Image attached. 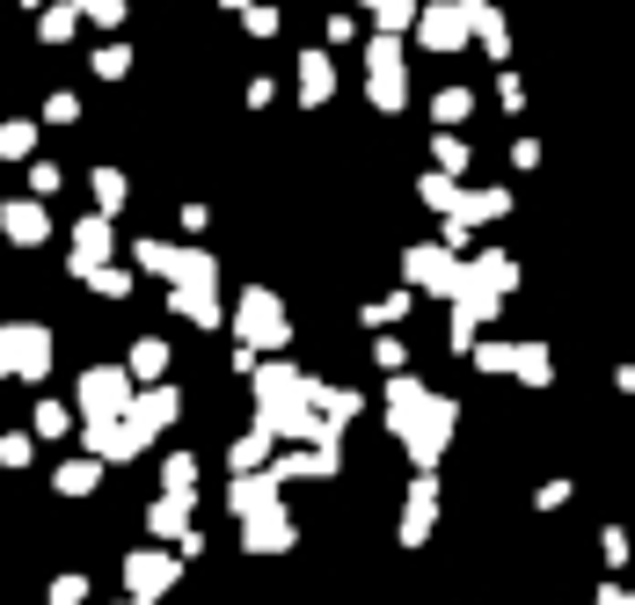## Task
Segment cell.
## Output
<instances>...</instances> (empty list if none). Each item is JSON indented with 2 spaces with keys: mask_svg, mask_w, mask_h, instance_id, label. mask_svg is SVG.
<instances>
[{
  "mask_svg": "<svg viewBox=\"0 0 635 605\" xmlns=\"http://www.w3.org/2000/svg\"><path fill=\"white\" fill-rule=\"evenodd\" d=\"M146 525H154L161 540H183V533H191V496H183V489H168V496L154 503V519H146Z\"/></svg>",
  "mask_w": 635,
  "mask_h": 605,
  "instance_id": "9a60e30c",
  "label": "cell"
},
{
  "mask_svg": "<svg viewBox=\"0 0 635 605\" xmlns=\"http://www.w3.org/2000/svg\"><path fill=\"white\" fill-rule=\"evenodd\" d=\"M402 270H409V285H423V293H439V299L460 293V263L445 256V248H409Z\"/></svg>",
  "mask_w": 635,
  "mask_h": 605,
  "instance_id": "ba28073f",
  "label": "cell"
},
{
  "mask_svg": "<svg viewBox=\"0 0 635 605\" xmlns=\"http://www.w3.org/2000/svg\"><path fill=\"white\" fill-rule=\"evenodd\" d=\"M256 431L270 438H307V445H336V423H321L315 394H307V372L293 365H256Z\"/></svg>",
  "mask_w": 635,
  "mask_h": 605,
  "instance_id": "6da1fadb",
  "label": "cell"
},
{
  "mask_svg": "<svg viewBox=\"0 0 635 605\" xmlns=\"http://www.w3.org/2000/svg\"><path fill=\"white\" fill-rule=\"evenodd\" d=\"M417 37L431 44V52H460V44H468L475 30H468V8H423Z\"/></svg>",
  "mask_w": 635,
  "mask_h": 605,
  "instance_id": "30bf717a",
  "label": "cell"
},
{
  "mask_svg": "<svg viewBox=\"0 0 635 605\" xmlns=\"http://www.w3.org/2000/svg\"><path fill=\"white\" fill-rule=\"evenodd\" d=\"M329 81H336V73H329V59H321V52H307V59H300V95H307V103H329Z\"/></svg>",
  "mask_w": 635,
  "mask_h": 605,
  "instance_id": "44dd1931",
  "label": "cell"
},
{
  "mask_svg": "<svg viewBox=\"0 0 635 605\" xmlns=\"http://www.w3.org/2000/svg\"><path fill=\"white\" fill-rule=\"evenodd\" d=\"M81 598H89V584H81V576H59V584H52V605H81Z\"/></svg>",
  "mask_w": 635,
  "mask_h": 605,
  "instance_id": "d6a6232c",
  "label": "cell"
},
{
  "mask_svg": "<svg viewBox=\"0 0 635 605\" xmlns=\"http://www.w3.org/2000/svg\"><path fill=\"white\" fill-rule=\"evenodd\" d=\"M439 168H445V175L468 168V146H460V139H439Z\"/></svg>",
  "mask_w": 635,
  "mask_h": 605,
  "instance_id": "4dcf8cb0",
  "label": "cell"
},
{
  "mask_svg": "<svg viewBox=\"0 0 635 605\" xmlns=\"http://www.w3.org/2000/svg\"><path fill=\"white\" fill-rule=\"evenodd\" d=\"M124 372H132V380H154V372H168V343H161V336H146V343L132 350V365H124Z\"/></svg>",
  "mask_w": 635,
  "mask_h": 605,
  "instance_id": "7402d4cb",
  "label": "cell"
},
{
  "mask_svg": "<svg viewBox=\"0 0 635 605\" xmlns=\"http://www.w3.org/2000/svg\"><path fill=\"white\" fill-rule=\"evenodd\" d=\"M366 66H372V103H380V110H402L409 73H402V52H395V37H372Z\"/></svg>",
  "mask_w": 635,
  "mask_h": 605,
  "instance_id": "52a82bcc",
  "label": "cell"
},
{
  "mask_svg": "<svg viewBox=\"0 0 635 605\" xmlns=\"http://www.w3.org/2000/svg\"><path fill=\"white\" fill-rule=\"evenodd\" d=\"M234 329H242L248 350H285V336H293V329H285V307L264 293V285H248V293H242V307H234Z\"/></svg>",
  "mask_w": 635,
  "mask_h": 605,
  "instance_id": "3957f363",
  "label": "cell"
},
{
  "mask_svg": "<svg viewBox=\"0 0 635 605\" xmlns=\"http://www.w3.org/2000/svg\"><path fill=\"white\" fill-rule=\"evenodd\" d=\"M227 8H248V0H227Z\"/></svg>",
  "mask_w": 635,
  "mask_h": 605,
  "instance_id": "d590c367",
  "label": "cell"
},
{
  "mask_svg": "<svg viewBox=\"0 0 635 605\" xmlns=\"http://www.w3.org/2000/svg\"><path fill=\"white\" fill-rule=\"evenodd\" d=\"M168 285H219V263L212 256H197V248H168Z\"/></svg>",
  "mask_w": 635,
  "mask_h": 605,
  "instance_id": "5bb4252c",
  "label": "cell"
},
{
  "mask_svg": "<svg viewBox=\"0 0 635 605\" xmlns=\"http://www.w3.org/2000/svg\"><path fill=\"white\" fill-rule=\"evenodd\" d=\"M388 423H395V438L409 445L417 468H439V460H445V438H453V423H460V409L445 394H431L423 380H395L388 387Z\"/></svg>",
  "mask_w": 635,
  "mask_h": 605,
  "instance_id": "7a4b0ae2",
  "label": "cell"
},
{
  "mask_svg": "<svg viewBox=\"0 0 635 605\" xmlns=\"http://www.w3.org/2000/svg\"><path fill=\"white\" fill-rule=\"evenodd\" d=\"M176 576H183V562H176V554H161V547H146V554H132V562H124V591H132V605L161 598Z\"/></svg>",
  "mask_w": 635,
  "mask_h": 605,
  "instance_id": "8992f818",
  "label": "cell"
},
{
  "mask_svg": "<svg viewBox=\"0 0 635 605\" xmlns=\"http://www.w3.org/2000/svg\"><path fill=\"white\" fill-rule=\"evenodd\" d=\"M66 423H73V416L59 409V401H37V431H44V438H59V431H66Z\"/></svg>",
  "mask_w": 635,
  "mask_h": 605,
  "instance_id": "f1b7e54d",
  "label": "cell"
},
{
  "mask_svg": "<svg viewBox=\"0 0 635 605\" xmlns=\"http://www.w3.org/2000/svg\"><path fill=\"white\" fill-rule=\"evenodd\" d=\"M256 468H270V431H248L234 445V474H256Z\"/></svg>",
  "mask_w": 635,
  "mask_h": 605,
  "instance_id": "603a6c76",
  "label": "cell"
},
{
  "mask_svg": "<svg viewBox=\"0 0 635 605\" xmlns=\"http://www.w3.org/2000/svg\"><path fill=\"white\" fill-rule=\"evenodd\" d=\"M372 8H380V0H372Z\"/></svg>",
  "mask_w": 635,
  "mask_h": 605,
  "instance_id": "8d00e7d4",
  "label": "cell"
},
{
  "mask_svg": "<svg viewBox=\"0 0 635 605\" xmlns=\"http://www.w3.org/2000/svg\"><path fill=\"white\" fill-rule=\"evenodd\" d=\"M423 197H431V205H439V212H453V205H460V191H453V183H445V175H423Z\"/></svg>",
  "mask_w": 635,
  "mask_h": 605,
  "instance_id": "f546056e",
  "label": "cell"
},
{
  "mask_svg": "<svg viewBox=\"0 0 635 605\" xmlns=\"http://www.w3.org/2000/svg\"><path fill=\"white\" fill-rule=\"evenodd\" d=\"M512 372H519L526 387H547V380H555V365H547L541 343H519V350H512Z\"/></svg>",
  "mask_w": 635,
  "mask_h": 605,
  "instance_id": "d6986e66",
  "label": "cell"
},
{
  "mask_svg": "<svg viewBox=\"0 0 635 605\" xmlns=\"http://www.w3.org/2000/svg\"><path fill=\"white\" fill-rule=\"evenodd\" d=\"M44 365H52V336L44 329H0V380H8V372L44 380Z\"/></svg>",
  "mask_w": 635,
  "mask_h": 605,
  "instance_id": "5b68a950",
  "label": "cell"
},
{
  "mask_svg": "<svg viewBox=\"0 0 635 605\" xmlns=\"http://www.w3.org/2000/svg\"><path fill=\"white\" fill-rule=\"evenodd\" d=\"M89 482H95V460H73V468H59V489H66V496H81Z\"/></svg>",
  "mask_w": 635,
  "mask_h": 605,
  "instance_id": "484cf974",
  "label": "cell"
},
{
  "mask_svg": "<svg viewBox=\"0 0 635 605\" xmlns=\"http://www.w3.org/2000/svg\"><path fill=\"white\" fill-rule=\"evenodd\" d=\"M278 474H270V468H256V474H242V482H234V519H256V511H278Z\"/></svg>",
  "mask_w": 635,
  "mask_h": 605,
  "instance_id": "7c38bea8",
  "label": "cell"
},
{
  "mask_svg": "<svg viewBox=\"0 0 635 605\" xmlns=\"http://www.w3.org/2000/svg\"><path fill=\"white\" fill-rule=\"evenodd\" d=\"M95 197L117 212V205H124V175H117V168H95Z\"/></svg>",
  "mask_w": 635,
  "mask_h": 605,
  "instance_id": "4316f807",
  "label": "cell"
},
{
  "mask_svg": "<svg viewBox=\"0 0 635 605\" xmlns=\"http://www.w3.org/2000/svg\"><path fill=\"white\" fill-rule=\"evenodd\" d=\"M110 248V219H81V234H73V270H95Z\"/></svg>",
  "mask_w": 635,
  "mask_h": 605,
  "instance_id": "e0dca14e",
  "label": "cell"
},
{
  "mask_svg": "<svg viewBox=\"0 0 635 605\" xmlns=\"http://www.w3.org/2000/svg\"><path fill=\"white\" fill-rule=\"evenodd\" d=\"M468 110H475V95H468V88H445V95H439V124H460Z\"/></svg>",
  "mask_w": 635,
  "mask_h": 605,
  "instance_id": "d4e9b609",
  "label": "cell"
},
{
  "mask_svg": "<svg viewBox=\"0 0 635 605\" xmlns=\"http://www.w3.org/2000/svg\"><path fill=\"white\" fill-rule=\"evenodd\" d=\"M468 350H475L482 372H512V350H519V343H468Z\"/></svg>",
  "mask_w": 635,
  "mask_h": 605,
  "instance_id": "cb8c5ba5",
  "label": "cell"
},
{
  "mask_svg": "<svg viewBox=\"0 0 635 605\" xmlns=\"http://www.w3.org/2000/svg\"><path fill=\"white\" fill-rule=\"evenodd\" d=\"M242 547L248 554H285V547H293V519H285V503H278V511L242 519Z\"/></svg>",
  "mask_w": 635,
  "mask_h": 605,
  "instance_id": "8fae6325",
  "label": "cell"
},
{
  "mask_svg": "<svg viewBox=\"0 0 635 605\" xmlns=\"http://www.w3.org/2000/svg\"><path fill=\"white\" fill-rule=\"evenodd\" d=\"M81 8H89L95 22H117V16H124V0H81Z\"/></svg>",
  "mask_w": 635,
  "mask_h": 605,
  "instance_id": "836d02e7",
  "label": "cell"
},
{
  "mask_svg": "<svg viewBox=\"0 0 635 605\" xmlns=\"http://www.w3.org/2000/svg\"><path fill=\"white\" fill-rule=\"evenodd\" d=\"M592 605H635V591H621V584H606V591H600V598H592Z\"/></svg>",
  "mask_w": 635,
  "mask_h": 605,
  "instance_id": "e575fe53",
  "label": "cell"
},
{
  "mask_svg": "<svg viewBox=\"0 0 635 605\" xmlns=\"http://www.w3.org/2000/svg\"><path fill=\"white\" fill-rule=\"evenodd\" d=\"M0 226H8V242H22V248L44 242V212H37V205H8V212H0Z\"/></svg>",
  "mask_w": 635,
  "mask_h": 605,
  "instance_id": "ac0fdd59",
  "label": "cell"
},
{
  "mask_svg": "<svg viewBox=\"0 0 635 605\" xmlns=\"http://www.w3.org/2000/svg\"><path fill=\"white\" fill-rule=\"evenodd\" d=\"M431 525H439V482H431V468H423V474H417V489H409L402 547H423V540H431Z\"/></svg>",
  "mask_w": 635,
  "mask_h": 605,
  "instance_id": "9c48e42d",
  "label": "cell"
},
{
  "mask_svg": "<svg viewBox=\"0 0 635 605\" xmlns=\"http://www.w3.org/2000/svg\"><path fill=\"white\" fill-rule=\"evenodd\" d=\"M0 468H30V438H0Z\"/></svg>",
  "mask_w": 635,
  "mask_h": 605,
  "instance_id": "1f68e13d",
  "label": "cell"
},
{
  "mask_svg": "<svg viewBox=\"0 0 635 605\" xmlns=\"http://www.w3.org/2000/svg\"><path fill=\"white\" fill-rule=\"evenodd\" d=\"M468 277H482V285H490V293H512V285H519L512 256H475V263H468Z\"/></svg>",
  "mask_w": 635,
  "mask_h": 605,
  "instance_id": "ffe728a7",
  "label": "cell"
},
{
  "mask_svg": "<svg viewBox=\"0 0 635 605\" xmlns=\"http://www.w3.org/2000/svg\"><path fill=\"white\" fill-rule=\"evenodd\" d=\"M124 409H132V372L124 365H89L81 372V416L103 423V416H124Z\"/></svg>",
  "mask_w": 635,
  "mask_h": 605,
  "instance_id": "277c9868",
  "label": "cell"
},
{
  "mask_svg": "<svg viewBox=\"0 0 635 605\" xmlns=\"http://www.w3.org/2000/svg\"><path fill=\"white\" fill-rule=\"evenodd\" d=\"M124 416H132L146 438L168 431V423H176V387H146V394H132V409H124Z\"/></svg>",
  "mask_w": 635,
  "mask_h": 605,
  "instance_id": "4fadbf2b",
  "label": "cell"
},
{
  "mask_svg": "<svg viewBox=\"0 0 635 605\" xmlns=\"http://www.w3.org/2000/svg\"><path fill=\"white\" fill-rule=\"evenodd\" d=\"M168 307L183 314V321H219V299H212V285H176V293H168Z\"/></svg>",
  "mask_w": 635,
  "mask_h": 605,
  "instance_id": "2e32d148",
  "label": "cell"
},
{
  "mask_svg": "<svg viewBox=\"0 0 635 605\" xmlns=\"http://www.w3.org/2000/svg\"><path fill=\"white\" fill-rule=\"evenodd\" d=\"M161 474H168V489H183V496H191V489H197V460H183V452H176V460H168V468H161Z\"/></svg>",
  "mask_w": 635,
  "mask_h": 605,
  "instance_id": "83f0119b",
  "label": "cell"
}]
</instances>
